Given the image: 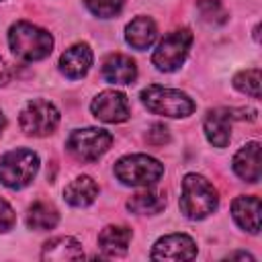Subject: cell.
Instances as JSON below:
<instances>
[{
	"mask_svg": "<svg viewBox=\"0 0 262 262\" xmlns=\"http://www.w3.org/2000/svg\"><path fill=\"white\" fill-rule=\"evenodd\" d=\"M8 45H10V51L20 61L33 63V61L45 59L51 53L53 37L49 31H45L33 23L18 20L8 31Z\"/></svg>",
	"mask_w": 262,
	"mask_h": 262,
	"instance_id": "cell-1",
	"label": "cell"
},
{
	"mask_svg": "<svg viewBox=\"0 0 262 262\" xmlns=\"http://www.w3.org/2000/svg\"><path fill=\"white\" fill-rule=\"evenodd\" d=\"M219 207V194L217 188L201 174H186L182 180V192H180V213L186 219L201 221L215 213Z\"/></svg>",
	"mask_w": 262,
	"mask_h": 262,
	"instance_id": "cell-2",
	"label": "cell"
},
{
	"mask_svg": "<svg viewBox=\"0 0 262 262\" xmlns=\"http://www.w3.org/2000/svg\"><path fill=\"white\" fill-rule=\"evenodd\" d=\"M139 98L149 113L162 115V117H172V119H184V117L192 115L196 108L194 100L186 92L176 90V88L158 86V84L143 88Z\"/></svg>",
	"mask_w": 262,
	"mask_h": 262,
	"instance_id": "cell-3",
	"label": "cell"
},
{
	"mask_svg": "<svg viewBox=\"0 0 262 262\" xmlns=\"http://www.w3.org/2000/svg\"><path fill=\"white\" fill-rule=\"evenodd\" d=\"M117 180L125 186H154L162 174H164V164L147 154H129L123 156L115 162L113 168Z\"/></svg>",
	"mask_w": 262,
	"mask_h": 262,
	"instance_id": "cell-4",
	"label": "cell"
},
{
	"mask_svg": "<svg viewBox=\"0 0 262 262\" xmlns=\"http://www.w3.org/2000/svg\"><path fill=\"white\" fill-rule=\"evenodd\" d=\"M39 172V156L33 149L16 147L0 158V184L18 190L33 182Z\"/></svg>",
	"mask_w": 262,
	"mask_h": 262,
	"instance_id": "cell-5",
	"label": "cell"
},
{
	"mask_svg": "<svg viewBox=\"0 0 262 262\" xmlns=\"http://www.w3.org/2000/svg\"><path fill=\"white\" fill-rule=\"evenodd\" d=\"M113 143V135L98 127L76 129L70 133L66 147L78 162H96L102 158Z\"/></svg>",
	"mask_w": 262,
	"mask_h": 262,
	"instance_id": "cell-6",
	"label": "cell"
},
{
	"mask_svg": "<svg viewBox=\"0 0 262 262\" xmlns=\"http://www.w3.org/2000/svg\"><path fill=\"white\" fill-rule=\"evenodd\" d=\"M190 45H192V33L188 29L172 31L154 49L151 63L160 72H176L184 63V59L190 51Z\"/></svg>",
	"mask_w": 262,
	"mask_h": 262,
	"instance_id": "cell-7",
	"label": "cell"
},
{
	"mask_svg": "<svg viewBox=\"0 0 262 262\" xmlns=\"http://www.w3.org/2000/svg\"><path fill=\"white\" fill-rule=\"evenodd\" d=\"M18 125L27 135L33 137H47L51 135L59 125V111L53 102L37 98L25 104V108L18 115Z\"/></svg>",
	"mask_w": 262,
	"mask_h": 262,
	"instance_id": "cell-8",
	"label": "cell"
},
{
	"mask_svg": "<svg viewBox=\"0 0 262 262\" xmlns=\"http://www.w3.org/2000/svg\"><path fill=\"white\" fill-rule=\"evenodd\" d=\"M92 115L102 123H123L131 117L129 100L121 90H102L90 102Z\"/></svg>",
	"mask_w": 262,
	"mask_h": 262,
	"instance_id": "cell-9",
	"label": "cell"
},
{
	"mask_svg": "<svg viewBox=\"0 0 262 262\" xmlns=\"http://www.w3.org/2000/svg\"><path fill=\"white\" fill-rule=\"evenodd\" d=\"M196 256V244L186 233H168L154 244L151 260H192Z\"/></svg>",
	"mask_w": 262,
	"mask_h": 262,
	"instance_id": "cell-10",
	"label": "cell"
},
{
	"mask_svg": "<svg viewBox=\"0 0 262 262\" xmlns=\"http://www.w3.org/2000/svg\"><path fill=\"white\" fill-rule=\"evenodd\" d=\"M235 119H242V117L235 115L233 108L219 106V108L209 111L207 117H205V123H203V129H205V135H207L209 143L215 145V147H225L229 143L231 123Z\"/></svg>",
	"mask_w": 262,
	"mask_h": 262,
	"instance_id": "cell-11",
	"label": "cell"
},
{
	"mask_svg": "<svg viewBox=\"0 0 262 262\" xmlns=\"http://www.w3.org/2000/svg\"><path fill=\"white\" fill-rule=\"evenodd\" d=\"M92 66V49L88 43H74L59 57V72L70 80H80Z\"/></svg>",
	"mask_w": 262,
	"mask_h": 262,
	"instance_id": "cell-12",
	"label": "cell"
},
{
	"mask_svg": "<svg viewBox=\"0 0 262 262\" xmlns=\"http://www.w3.org/2000/svg\"><path fill=\"white\" fill-rule=\"evenodd\" d=\"M233 172L244 180V182H258L262 168H260V143L258 141H248L244 147L237 149L231 162Z\"/></svg>",
	"mask_w": 262,
	"mask_h": 262,
	"instance_id": "cell-13",
	"label": "cell"
},
{
	"mask_svg": "<svg viewBox=\"0 0 262 262\" xmlns=\"http://www.w3.org/2000/svg\"><path fill=\"white\" fill-rule=\"evenodd\" d=\"M84 250L82 244L70 235H59L43 244L41 248V260L45 262H70V260H82Z\"/></svg>",
	"mask_w": 262,
	"mask_h": 262,
	"instance_id": "cell-14",
	"label": "cell"
},
{
	"mask_svg": "<svg viewBox=\"0 0 262 262\" xmlns=\"http://www.w3.org/2000/svg\"><path fill=\"white\" fill-rule=\"evenodd\" d=\"M231 215L233 221L248 233L256 235L260 231V199L250 196H237L231 203Z\"/></svg>",
	"mask_w": 262,
	"mask_h": 262,
	"instance_id": "cell-15",
	"label": "cell"
},
{
	"mask_svg": "<svg viewBox=\"0 0 262 262\" xmlns=\"http://www.w3.org/2000/svg\"><path fill=\"white\" fill-rule=\"evenodd\" d=\"M102 78L111 84H133L137 78V66L129 55L113 53L102 63Z\"/></svg>",
	"mask_w": 262,
	"mask_h": 262,
	"instance_id": "cell-16",
	"label": "cell"
},
{
	"mask_svg": "<svg viewBox=\"0 0 262 262\" xmlns=\"http://www.w3.org/2000/svg\"><path fill=\"white\" fill-rule=\"evenodd\" d=\"M131 237H133V231L127 225H106L98 233V250L106 258L123 256L129 250Z\"/></svg>",
	"mask_w": 262,
	"mask_h": 262,
	"instance_id": "cell-17",
	"label": "cell"
},
{
	"mask_svg": "<svg viewBox=\"0 0 262 262\" xmlns=\"http://www.w3.org/2000/svg\"><path fill=\"white\" fill-rule=\"evenodd\" d=\"M156 37H158V27L149 16H137L125 27V41L137 51L151 47Z\"/></svg>",
	"mask_w": 262,
	"mask_h": 262,
	"instance_id": "cell-18",
	"label": "cell"
},
{
	"mask_svg": "<svg viewBox=\"0 0 262 262\" xmlns=\"http://www.w3.org/2000/svg\"><path fill=\"white\" fill-rule=\"evenodd\" d=\"M98 196V186L96 182L82 174V176H76L66 188H63V199L66 203H70L72 207H88L94 203V199Z\"/></svg>",
	"mask_w": 262,
	"mask_h": 262,
	"instance_id": "cell-19",
	"label": "cell"
},
{
	"mask_svg": "<svg viewBox=\"0 0 262 262\" xmlns=\"http://www.w3.org/2000/svg\"><path fill=\"white\" fill-rule=\"evenodd\" d=\"M59 221V213L51 203L35 201L27 211V227L35 231H47L53 229Z\"/></svg>",
	"mask_w": 262,
	"mask_h": 262,
	"instance_id": "cell-20",
	"label": "cell"
},
{
	"mask_svg": "<svg viewBox=\"0 0 262 262\" xmlns=\"http://www.w3.org/2000/svg\"><path fill=\"white\" fill-rule=\"evenodd\" d=\"M166 207V199L160 192L154 190H145V192H137L127 201V209L135 215H156Z\"/></svg>",
	"mask_w": 262,
	"mask_h": 262,
	"instance_id": "cell-21",
	"label": "cell"
},
{
	"mask_svg": "<svg viewBox=\"0 0 262 262\" xmlns=\"http://www.w3.org/2000/svg\"><path fill=\"white\" fill-rule=\"evenodd\" d=\"M233 86L242 94H248L252 98H260V70L250 68V70L237 72L233 76Z\"/></svg>",
	"mask_w": 262,
	"mask_h": 262,
	"instance_id": "cell-22",
	"label": "cell"
},
{
	"mask_svg": "<svg viewBox=\"0 0 262 262\" xmlns=\"http://www.w3.org/2000/svg\"><path fill=\"white\" fill-rule=\"evenodd\" d=\"M196 10L201 14V20L209 25H223L227 20V10L219 0H199Z\"/></svg>",
	"mask_w": 262,
	"mask_h": 262,
	"instance_id": "cell-23",
	"label": "cell"
},
{
	"mask_svg": "<svg viewBox=\"0 0 262 262\" xmlns=\"http://www.w3.org/2000/svg\"><path fill=\"white\" fill-rule=\"evenodd\" d=\"M123 4H125V0H86V8L98 18L117 16L121 12Z\"/></svg>",
	"mask_w": 262,
	"mask_h": 262,
	"instance_id": "cell-24",
	"label": "cell"
},
{
	"mask_svg": "<svg viewBox=\"0 0 262 262\" xmlns=\"http://www.w3.org/2000/svg\"><path fill=\"white\" fill-rule=\"evenodd\" d=\"M145 141H147L149 145L162 147L164 143H168V141H170V131H168V127H166V125H162V123L151 125V127H149V131H147V135H145Z\"/></svg>",
	"mask_w": 262,
	"mask_h": 262,
	"instance_id": "cell-25",
	"label": "cell"
},
{
	"mask_svg": "<svg viewBox=\"0 0 262 262\" xmlns=\"http://www.w3.org/2000/svg\"><path fill=\"white\" fill-rule=\"evenodd\" d=\"M16 223V215H14V209L8 205V201H4L0 196V233H6L14 227Z\"/></svg>",
	"mask_w": 262,
	"mask_h": 262,
	"instance_id": "cell-26",
	"label": "cell"
},
{
	"mask_svg": "<svg viewBox=\"0 0 262 262\" xmlns=\"http://www.w3.org/2000/svg\"><path fill=\"white\" fill-rule=\"evenodd\" d=\"M10 80V72H8V66L2 61V57H0V86H4L6 82Z\"/></svg>",
	"mask_w": 262,
	"mask_h": 262,
	"instance_id": "cell-27",
	"label": "cell"
},
{
	"mask_svg": "<svg viewBox=\"0 0 262 262\" xmlns=\"http://www.w3.org/2000/svg\"><path fill=\"white\" fill-rule=\"evenodd\" d=\"M227 258H229V260H231V258H239V260H254V256H252V254H246V252H235V254H229Z\"/></svg>",
	"mask_w": 262,
	"mask_h": 262,
	"instance_id": "cell-28",
	"label": "cell"
},
{
	"mask_svg": "<svg viewBox=\"0 0 262 262\" xmlns=\"http://www.w3.org/2000/svg\"><path fill=\"white\" fill-rule=\"evenodd\" d=\"M4 127H6V117H4V113L0 111V135H2V131H4Z\"/></svg>",
	"mask_w": 262,
	"mask_h": 262,
	"instance_id": "cell-29",
	"label": "cell"
}]
</instances>
